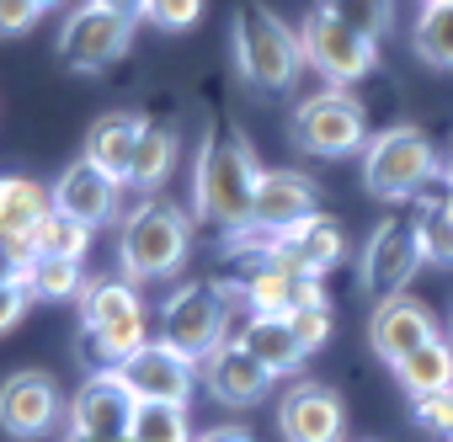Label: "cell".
Returning <instances> with one entry per match:
<instances>
[{
    "instance_id": "b9f144b4",
    "label": "cell",
    "mask_w": 453,
    "mask_h": 442,
    "mask_svg": "<svg viewBox=\"0 0 453 442\" xmlns=\"http://www.w3.org/2000/svg\"><path fill=\"white\" fill-rule=\"evenodd\" d=\"M54 6H65V0H38V11H54Z\"/></svg>"
},
{
    "instance_id": "7bdbcfd3",
    "label": "cell",
    "mask_w": 453,
    "mask_h": 442,
    "mask_svg": "<svg viewBox=\"0 0 453 442\" xmlns=\"http://www.w3.org/2000/svg\"><path fill=\"white\" fill-rule=\"evenodd\" d=\"M442 176H448V187H453V160H448V171H442Z\"/></svg>"
},
{
    "instance_id": "2e32d148",
    "label": "cell",
    "mask_w": 453,
    "mask_h": 442,
    "mask_svg": "<svg viewBox=\"0 0 453 442\" xmlns=\"http://www.w3.org/2000/svg\"><path fill=\"white\" fill-rule=\"evenodd\" d=\"M278 431L283 442H342L347 431L342 394L326 384H294L278 405Z\"/></svg>"
},
{
    "instance_id": "7c38bea8",
    "label": "cell",
    "mask_w": 453,
    "mask_h": 442,
    "mask_svg": "<svg viewBox=\"0 0 453 442\" xmlns=\"http://www.w3.org/2000/svg\"><path fill=\"white\" fill-rule=\"evenodd\" d=\"M65 389L49 373H12L0 378V431L17 437V442H38L65 421Z\"/></svg>"
},
{
    "instance_id": "ee69618b",
    "label": "cell",
    "mask_w": 453,
    "mask_h": 442,
    "mask_svg": "<svg viewBox=\"0 0 453 442\" xmlns=\"http://www.w3.org/2000/svg\"><path fill=\"white\" fill-rule=\"evenodd\" d=\"M421 6H442V0H421Z\"/></svg>"
},
{
    "instance_id": "f6af8a7d",
    "label": "cell",
    "mask_w": 453,
    "mask_h": 442,
    "mask_svg": "<svg viewBox=\"0 0 453 442\" xmlns=\"http://www.w3.org/2000/svg\"><path fill=\"white\" fill-rule=\"evenodd\" d=\"M448 442H453V426H448Z\"/></svg>"
},
{
    "instance_id": "484cf974",
    "label": "cell",
    "mask_w": 453,
    "mask_h": 442,
    "mask_svg": "<svg viewBox=\"0 0 453 442\" xmlns=\"http://www.w3.org/2000/svg\"><path fill=\"white\" fill-rule=\"evenodd\" d=\"M411 49H416L421 65L453 70V0H442V6H421V17L411 22Z\"/></svg>"
},
{
    "instance_id": "cb8c5ba5",
    "label": "cell",
    "mask_w": 453,
    "mask_h": 442,
    "mask_svg": "<svg viewBox=\"0 0 453 442\" xmlns=\"http://www.w3.org/2000/svg\"><path fill=\"white\" fill-rule=\"evenodd\" d=\"M395 378H400V389H405L411 400L453 394V341H448V336H437V341L416 347V352L395 368Z\"/></svg>"
},
{
    "instance_id": "5bb4252c",
    "label": "cell",
    "mask_w": 453,
    "mask_h": 442,
    "mask_svg": "<svg viewBox=\"0 0 453 442\" xmlns=\"http://www.w3.org/2000/svg\"><path fill=\"white\" fill-rule=\"evenodd\" d=\"M342 256H347L342 225H336V218H326V213H315V218H304V225H294L288 235H273V246H267L262 262H273V267H283V272L326 278Z\"/></svg>"
},
{
    "instance_id": "6da1fadb",
    "label": "cell",
    "mask_w": 453,
    "mask_h": 442,
    "mask_svg": "<svg viewBox=\"0 0 453 442\" xmlns=\"http://www.w3.org/2000/svg\"><path fill=\"white\" fill-rule=\"evenodd\" d=\"M257 181H262V165H257L246 133L230 128V123H213L203 133V144H197V160H192V202H197V218H203V225H219L224 235L251 230Z\"/></svg>"
},
{
    "instance_id": "d6a6232c",
    "label": "cell",
    "mask_w": 453,
    "mask_h": 442,
    "mask_svg": "<svg viewBox=\"0 0 453 442\" xmlns=\"http://www.w3.org/2000/svg\"><path fill=\"white\" fill-rule=\"evenodd\" d=\"M288 325H294V336L304 341V352H315V347L331 341V304H310V309L288 315Z\"/></svg>"
},
{
    "instance_id": "e0dca14e",
    "label": "cell",
    "mask_w": 453,
    "mask_h": 442,
    "mask_svg": "<svg viewBox=\"0 0 453 442\" xmlns=\"http://www.w3.org/2000/svg\"><path fill=\"white\" fill-rule=\"evenodd\" d=\"M315 181L304 171H262L257 181V208H251V230L262 235H288L294 225H304V218H315Z\"/></svg>"
},
{
    "instance_id": "f1b7e54d",
    "label": "cell",
    "mask_w": 453,
    "mask_h": 442,
    "mask_svg": "<svg viewBox=\"0 0 453 442\" xmlns=\"http://www.w3.org/2000/svg\"><path fill=\"white\" fill-rule=\"evenodd\" d=\"M33 251H38V256H65V262H86V251H91V230L75 225V218H65V213L54 208L43 225L33 230Z\"/></svg>"
},
{
    "instance_id": "3957f363",
    "label": "cell",
    "mask_w": 453,
    "mask_h": 442,
    "mask_svg": "<svg viewBox=\"0 0 453 442\" xmlns=\"http://www.w3.org/2000/svg\"><path fill=\"white\" fill-rule=\"evenodd\" d=\"M299 65H304L299 33L267 0H241V11H235V70H241V80L257 86L262 96H283L299 80Z\"/></svg>"
},
{
    "instance_id": "1f68e13d",
    "label": "cell",
    "mask_w": 453,
    "mask_h": 442,
    "mask_svg": "<svg viewBox=\"0 0 453 442\" xmlns=\"http://www.w3.org/2000/svg\"><path fill=\"white\" fill-rule=\"evenodd\" d=\"M197 17H203V0H150L144 6V22H155L160 33H187L197 27Z\"/></svg>"
},
{
    "instance_id": "52a82bcc",
    "label": "cell",
    "mask_w": 453,
    "mask_h": 442,
    "mask_svg": "<svg viewBox=\"0 0 453 442\" xmlns=\"http://www.w3.org/2000/svg\"><path fill=\"white\" fill-rule=\"evenodd\" d=\"M81 331H91L118 362L128 352H139L150 341V315L144 299L134 293V283H112V278H86L81 288ZM118 373V368H112Z\"/></svg>"
},
{
    "instance_id": "4fadbf2b",
    "label": "cell",
    "mask_w": 453,
    "mask_h": 442,
    "mask_svg": "<svg viewBox=\"0 0 453 442\" xmlns=\"http://www.w3.org/2000/svg\"><path fill=\"white\" fill-rule=\"evenodd\" d=\"M437 336H442L437 315H432L421 299H411V293L379 299V309L368 315V347H373V357H384L389 368H400L416 347H426V341H437Z\"/></svg>"
},
{
    "instance_id": "4dcf8cb0",
    "label": "cell",
    "mask_w": 453,
    "mask_h": 442,
    "mask_svg": "<svg viewBox=\"0 0 453 442\" xmlns=\"http://www.w3.org/2000/svg\"><path fill=\"white\" fill-rule=\"evenodd\" d=\"M416 230H421L426 262H432V267H453V218H448L437 202H426V208L416 213Z\"/></svg>"
},
{
    "instance_id": "f35d334b",
    "label": "cell",
    "mask_w": 453,
    "mask_h": 442,
    "mask_svg": "<svg viewBox=\"0 0 453 442\" xmlns=\"http://www.w3.org/2000/svg\"><path fill=\"white\" fill-rule=\"evenodd\" d=\"M22 272H27V267H22L6 246H0V283H22Z\"/></svg>"
},
{
    "instance_id": "9a60e30c",
    "label": "cell",
    "mask_w": 453,
    "mask_h": 442,
    "mask_svg": "<svg viewBox=\"0 0 453 442\" xmlns=\"http://www.w3.org/2000/svg\"><path fill=\"white\" fill-rule=\"evenodd\" d=\"M197 378H203V389H208L224 410H246V405L267 400V389H273V373H267L241 341H224L213 357H203V362H197Z\"/></svg>"
},
{
    "instance_id": "ba28073f",
    "label": "cell",
    "mask_w": 453,
    "mask_h": 442,
    "mask_svg": "<svg viewBox=\"0 0 453 442\" xmlns=\"http://www.w3.org/2000/svg\"><path fill=\"white\" fill-rule=\"evenodd\" d=\"M128 43H134V22L118 17V11H107V6H96V0H86V6H75V11L65 17L54 54H59L65 70L96 75V70L118 65V59L128 54Z\"/></svg>"
},
{
    "instance_id": "60d3db41",
    "label": "cell",
    "mask_w": 453,
    "mask_h": 442,
    "mask_svg": "<svg viewBox=\"0 0 453 442\" xmlns=\"http://www.w3.org/2000/svg\"><path fill=\"white\" fill-rule=\"evenodd\" d=\"M432 202H437V208H442V213H448V218H453V187H448V192H442V197H432ZM421 208H426V202H421Z\"/></svg>"
},
{
    "instance_id": "277c9868",
    "label": "cell",
    "mask_w": 453,
    "mask_h": 442,
    "mask_svg": "<svg viewBox=\"0 0 453 442\" xmlns=\"http://www.w3.org/2000/svg\"><path fill=\"white\" fill-rule=\"evenodd\" d=\"M235 299H246V288L241 293L219 288V283H181V288H171L165 304H160V341L176 347L192 362L213 357L224 341H230V309H235Z\"/></svg>"
},
{
    "instance_id": "7402d4cb",
    "label": "cell",
    "mask_w": 453,
    "mask_h": 442,
    "mask_svg": "<svg viewBox=\"0 0 453 442\" xmlns=\"http://www.w3.org/2000/svg\"><path fill=\"white\" fill-rule=\"evenodd\" d=\"M235 341H241V347H246L267 373H273V378H278V373H294V368L310 357V352H304V341L294 336V325H288L283 315H251V320L241 325V336H235Z\"/></svg>"
},
{
    "instance_id": "30bf717a",
    "label": "cell",
    "mask_w": 453,
    "mask_h": 442,
    "mask_svg": "<svg viewBox=\"0 0 453 442\" xmlns=\"http://www.w3.org/2000/svg\"><path fill=\"white\" fill-rule=\"evenodd\" d=\"M421 262H426V251H421V230H416V218L389 213L384 225L363 240L357 283H363V293H373V299H395V293H405V283L416 278V267H421Z\"/></svg>"
},
{
    "instance_id": "ab89813d",
    "label": "cell",
    "mask_w": 453,
    "mask_h": 442,
    "mask_svg": "<svg viewBox=\"0 0 453 442\" xmlns=\"http://www.w3.org/2000/svg\"><path fill=\"white\" fill-rule=\"evenodd\" d=\"M65 442H134V437H128V431H123V437H96V431H75V426H70Z\"/></svg>"
},
{
    "instance_id": "836d02e7",
    "label": "cell",
    "mask_w": 453,
    "mask_h": 442,
    "mask_svg": "<svg viewBox=\"0 0 453 442\" xmlns=\"http://www.w3.org/2000/svg\"><path fill=\"white\" fill-rule=\"evenodd\" d=\"M38 17H43L38 0H0V38H22V33H33Z\"/></svg>"
},
{
    "instance_id": "ffe728a7",
    "label": "cell",
    "mask_w": 453,
    "mask_h": 442,
    "mask_svg": "<svg viewBox=\"0 0 453 442\" xmlns=\"http://www.w3.org/2000/svg\"><path fill=\"white\" fill-rule=\"evenodd\" d=\"M310 304H326L320 293V278H304V272H283L273 262H262L251 278H246V309L251 315H299Z\"/></svg>"
},
{
    "instance_id": "f546056e",
    "label": "cell",
    "mask_w": 453,
    "mask_h": 442,
    "mask_svg": "<svg viewBox=\"0 0 453 442\" xmlns=\"http://www.w3.org/2000/svg\"><path fill=\"white\" fill-rule=\"evenodd\" d=\"M320 11H331L336 22H347L363 38H384L395 27V0H320Z\"/></svg>"
},
{
    "instance_id": "83f0119b",
    "label": "cell",
    "mask_w": 453,
    "mask_h": 442,
    "mask_svg": "<svg viewBox=\"0 0 453 442\" xmlns=\"http://www.w3.org/2000/svg\"><path fill=\"white\" fill-rule=\"evenodd\" d=\"M128 437L134 442H192L187 405H150V400H139V410L128 421Z\"/></svg>"
},
{
    "instance_id": "603a6c76",
    "label": "cell",
    "mask_w": 453,
    "mask_h": 442,
    "mask_svg": "<svg viewBox=\"0 0 453 442\" xmlns=\"http://www.w3.org/2000/svg\"><path fill=\"white\" fill-rule=\"evenodd\" d=\"M54 213V187L33 176H0V246L12 235H33Z\"/></svg>"
},
{
    "instance_id": "d4e9b609",
    "label": "cell",
    "mask_w": 453,
    "mask_h": 442,
    "mask_svg": "<svg viewBox=\"0 0 453 442\" xmlns=\"http://www.w3.org/2000/svg\"><path fill=\"white\" fill-rule=\"evenodd\" d=\"M176 155H181V139H176V128H165V123H144V139H139V155H134V171H128V181L139 187V192H160L165 187V176H171V165H176Z\"/></svg>"
},
{
    "instance_id": "74e56055",
    "label": "cell",
    "mask_w": 453,
    "mask_h": 442,
    "mask_svg": "<svg viewBox=\"0 0 453 442\" xmlns=\"http://www.w3.org/2000/svg\"><path fill=\"white\" fill-rule=\"evenodd\" d=\"M96 6H107V11H118V17H128V22H139L150 0H96Z\"/></svg>"
},
{
    "instance_id": "ac0fdd59",
    "label": "cell",
    "mask_w": 453,
    "mask_h": 442,
    "mask_svg": "<svg viewBox=\"0 0 453 442\" xmlns=\"http://www.w3.org/2000/svg\"><path fill=\"white\" fill-rule=\"evenodd\" d=\"M118 187H123V181H112L102 165H91V160L81 155V160H70V165L59 171V181H54V208H59L65 218H75V225L96 230V225H107V218L118 213Z\"/></svg>"
},
{
    "instance_id": "4316f807",
    "label": "cell",
    "mask_w": 453,
    "mask_h": 442,
    "mask_svg": "<svg viewBox=\"0 0 453 442\" xmlns=\"http://www.w3.org/2000/svg\"><path fill=\"white\" fill-rule=\"evenodd\" d=\"M22 288L43 304H65V299H81L86 278H81V262H65V256H33L27 272H22Z\"/></svg>"
},
{
    "instance_id": "d6986e66",
    "label": "cell",
    "mask_w": 453,
    "mask_h": 442,
    "mask_svg": "<svg viewBox=\"0 0 453 442\" xmlns=\"http://www.w3.org/2000/svg\"><path fill=\"white\" fill-rule=\"evenodd\" d=\"M139 400L128 394V384L118 373H86V384L70 394V426L75 431H96V437H123L134 421Z\"/></svg>"
},
{
    "instance_id": "d590c367",
    "label": "cell",
    "mask_w": 453,
    "mask_h": 442,
    "mask_svg": "<svg viewBox=\"0 0 453 442\" xmlns=\"http://www.w3.org/2000/svg\"><path fill=\"white\" fill-rule=\"evenodd\" d=\"M27 304H33V293H27L22 283H0V336H6V331H17V325H22Z\"/></svg>"
},
{
    "instance_id": "8d00e7d4",
    "label": "cell",
    "mask_w": 453,
    "mask_h": 442,
    "mask_svg": "<svg viewBox=\"0 0 453 442\" xmlns=\"http://www.w3.org/2000/svg\"><path fill=\"white\" fill-rule=\"evenodd\" d=\"M192 442H257L246 426H208V431H197Z\"/></svg>"
},
{
    "instance_id": "8fae6325",
    "label": "cell",
    "mask_w": 453,
    "mask_h": 442,
    "mask_svg": "<svg viewBox=\"0 0 453 442\" xmlns=\"http://www.w3.org/2000/svg\"><path fill=\"white\" fill-rule=\"evenodd\" d=\"M118 378L128 384L134 400H150V405H187L192 389H197V362L181 357L176 347H165L160 336L144 341L139 352H128L118 362Z\"/></svg>"
},
{
    "instance_id": "9c48e42d",
    "label": "cell",
    "mask_w": 453,
    "mask_h": 442,
    "mask_svg": "<svg viewBox=\"0 0 453 442\" xmlns=\"http://www.w3.org/2000/svg\"><path fill=\"white\" fill-rule=\"evenodd\" d=\"M299 43H304V65L326 80V86H352L363 80L373 65H379V43L352 33L347 22H336L331 11H310L304 27H299Z\"/></svg>"
},
{
    "instance_id": "8992f818",
    "label": "cell",
    "mask_w": 453,
    "mask_h": 442,
    "mask_svg": "<svg viewBox=\"0 0 453 442\" xmlns=\"http://www.w3.org/2000/svg\"><path fill=\"white\" fill-rule=\"evenodd\" d=\"M288 139L315 155V160H342V155H357L363 139H368V123H363V102L347 91V86H320L310 91L294 118H288Z\"/></svg>"
},
{
    "instance_id": "44dd1931",
    "label": "cell",
    "mask_w": 453,
    "mask_h": 442,
    "mask_svg": "<svg viewBox=\"0 0 453 442\" xmlns=\"http://www.w3.org/2000/svg\"><path fill=\"white\" fill-rule=\"evenodd\" d=\"M139 139H144V118L139 112H102L91 123V133H86V160L102 165L112 181H128Z\"/></svg>"
},
{
    "instance_id": "7a4b0ae2",
    "label": "cell",
    "mask_w": 453,
    "mask_h": 442,
    "mask_svg": "<svg viewBox=\"0 0 453 442\" xmlns=\"http://www.w3.org/2000/svg\"><path fill=\"white\" fill-rule=\"evenodd\" d=\"M192 256V218L165 197H144L118 230V267L123 283H165Z\"/></svg>"
},
{
    "instance_id": "e575fe53",
    "label": "cell",
    "mask_w": 453,
    "mask_h": 442,
    "mask_svg": "<svg viewBox=\"0 0 453 442\" xmlns=\"http://www.w3.org/2000/svg\"><path fill=\"white\" fill-rule=\"evenodd\" d=\"M416 426L448 437V426H453V394H426V400H416Z\"/></svg>"
},
{
    "instance_id": "5b68a950",
    "label": "cell",
    "mask_w": 453,
    "mask_h": 442,
    "mask_svg": "<svg viewBox=\"0 0 453 442\" xmlns=\"http://www.w3.org/2000/svg\"><path fill=\"white\" fill-rule=\"evenodd\" d=\"M432 176H437V149H432V139L421 128L400 123V128H384V133L368 139V155H363V187H368V197L405 202Z\"/></svg>"
}]
</instances>
